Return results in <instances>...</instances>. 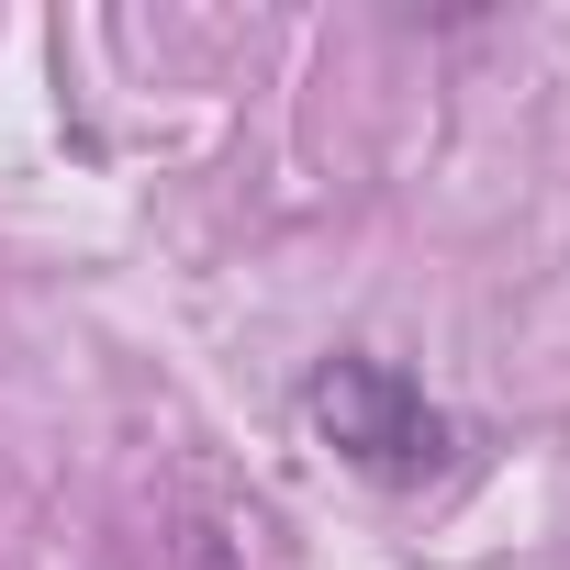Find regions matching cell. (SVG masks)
<instances>
[{
	"label": "cell",
	"instance_id": "obj_1",
	"mask_svg": "<svg viewBox=\"0 0 570 570\" xmlns=\"http://www.w3.org/2000/svg\"><path fill=\"white\" fill-rule=\"evenodd\" d=\"M303 425H314L347 470H370V481H425V470L448 459V414H436L425 381L392 370V358H325V370L303 381Z\"/></svg>",
	"mask_w": 570,
	"mask_h": 570
}]
</instances>
